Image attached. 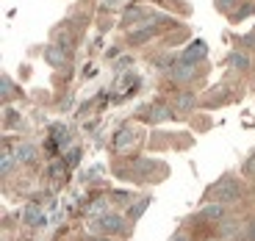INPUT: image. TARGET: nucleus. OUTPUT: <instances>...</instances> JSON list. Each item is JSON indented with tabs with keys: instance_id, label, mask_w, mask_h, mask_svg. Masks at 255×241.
I'll use <instances>...</instances> for the list:
<instances>
[{
	"instance_id": "f257e3e1",
	"label": "nucleus",
	"mask_w": 255,
	"mask_h": 241,
	"mask_svg": "<svg viewBox=\"0 0 255 241\" xmlns=\"http://www.w3.org/2000/svg\"><path fill=\"white\" fill-rule=\"evenodd\" d=\"M211 197H214V200H239V197H242V189H239V183L233 178H225L211 189Z\"/></svg>"
},
{
	"instance_id": "f03ea898",
	"label": "nucleus",
	"mask_w": 255,
	"mask_h": 241,
	"mask_svg": "<svg viewBox=\"0 0 255 241\" xmlns=\"http://www.w3.org/2000/svg\"><path fill=\"white\" fill-rule=\"evenodd\" d=\"M205 53H208V45H205L203 39H194V42L180 53V61H183V64H194V61H200V58H205Z\"/></svg>"
},
{
	"instance_id": "7ed1b4c3",
	"label": "nucleus",
	"mask_w": 255,
	"mask_h": 241,
	"mask_svg": "<svg viewBox=\"0 0 255 241\" xmlns=\"http://www.w3.org/2000/svg\"><path fill=\"white\" fill-rule=\"evenodd\" d=\"M136 139H139V133H136L133 127H122L120 133L114 136V150H117V152H125L128 147L136 144Z\"/></svg>"
},
{
	"instance_id": "20e7f679",
	"label": "nucleus",
	"mask_w": 255,
	"mask_h": 241,
	"mask_svg": "<svg viewBox=\"0 0 255 241\" xmlns=\"http://www.w3.org/2000/svg\"><path fill=\"white\" fill-rule=\"evenodd\" d=\"M95 225H97V230H106V233H122L125 230V225H122V219L117 214H103Z\"/></svg>"
},
{
	"instance_id": "39448f33",
	"label": "nucleus",
	"mask_w": 255,
	"mask_h": 241,
	"mask_svg": "<svg viewBox=\"0 0 255 241\" xmlns=\"http://www.w3.org/2000/svg\"><path fill=\"white\" fill-rule=\"evenodd\" d=\"M45 61L50 64V67H56V70H61L64 64H67V50H64L61 45H50L45 50Z\"/></svg>"
},
{
	"instance_id": "423d86ee",
	"label": "nucleus",
	"mask_w": 255,
	"mask_h": 241,
	"mask_svg": "<svg viewBox=\"0 0 255 241\" xmlns=\"http://www.w3.org/2000/svg\"><path fill=\"white\" fill-rule=\"evenodd\" d=\"M194 70H197V64H183V61H178V67H175V81H180V83H186V81H191L194 78Z\"/></svg>"
},
{
	"instance_id": "0eeeda50",
	"label": "nucleus",
	"mask_w": 255,
	"mask_h": 241,
	"mask_svg": "<svg viewBox=\"0 0 255 241\" xmlns=\"http://www.w3.org/2000/svg\"><path fill=\"white\" fill-rule=\"evenodd\" d=\"M155 31H158L155 25L139 28V31H133V33H130V42H133V45H141V42H147V39H153V36H155Z\"/></svg>"
},
{
	"instance_id": "6e6552de",
	"label": "nucleus",
	"mask_w": 255,
	"mask_h": 241,
	"mask_svg": "<svg viewBox=\"0 0 255 241\" xmlns=\"http://www.w3.org/2000/svg\"><path fill=\"white\" fill-rule=\"evenodd\" d=\"M47 175L61 180L64 175H67V161H50V164H47Z\"/></svg>"
},
{
	"instance_id": "1a4fd4ad",
	"label": "nucleus",
	"mask_w": 255,
	"mask_h": 241,
	"mask_svg": "<svg viewBox=\"0 0 255 241\" xmlns=\"http://www.w3.org/2000/svg\"><path fill=\"white\" fill-rule=\"evenodd\" d=\"M14 155H17V161H33L36 158V147L33 144H17V152H14Z\"/></svg>"
},
{
	"instance_id": "9d476101",
	"label": "nucleus",
	"mask_w": 255,
	"mask_h": 241,
	"mask_svg": "<svg viewBox=\"0 0 255 241\" xmlns=\"http://www.w3.org/2000/svg\"><path fill=\"white\" fill-rule=\"evenodd\" d=\"M228 64L233 67V70H247V67H250V58L244 56V53H230V56H228Z\"/></svg>"
},
{
	"instance_id": "9b49d317",
	"label": "nucleus",
	"mask_w": 255,
	"mask_h": 241,
	"mask_svg": "<svg viewBox=\"0 0 255 241\" xmlns=\"http://www.w3.org/2000/svg\"><path fill=\"white\" fill-rule=\"evenodd\" d=\"M222 216H225L222 205H208V208L200 211V219H211V222H214V219H222Z\"/></svg>"
},
{
	"instance_id": "f8f14e48",
	"label": "nucleus",
	"mask_w": 255,
	"mask_h": 241,
	"mask_svg": "<svg viewBox=\"0 0 255 241\" xmlns=\"http://www.w3.org/2000/svg\"><path fill=\"white\" fill-rule=\"evenodd\" d=\"M14 164H17V155H14L11 150H3V158H0V169H3V175H8V172L14 169Z\"/></svg>"
},
{
	"instance_id": "ddd939ff",
	"label": "nucleus",
	"mask_w": 255,
	"mask_h": 241,
	"mask_svg": "<svg viewBox=\"0 0 255 241\" xmlns=\"http://www.w3.org/2000/svg\"><path fill=\"white\" fill-rule=\"evenodd\" d=\"M25 222L28 225H42V211L36 205H25Z\"/></svg>"
},
{
	"instance_id": "4468645a",
	"label": "nucleus",
	"mask_w": 255,
	"mask_h": 241,
	"mask_svg": "<svg viewBox=\"0 0 255 241\" xmlns=\"http://www.w3.org/2000/svg\"><path fill=\"white\" fill-rule=\"evenodd\" d=\"M147 205H150V197H141L139 203H133V205H130V219H139V216L147 211Z\"/></svg>"
},
{
	"instance_id": "2eb2a0df",
	"label": "nucleus",
	"mask_w": 255,
	"mask_h": 241,
	"mask_svg": "<svg viewBox=\"0 0 255 241\" xmlns=\"http://www.w3.org/2000/svg\"><path fill=\"white\" fill-rule=\"evenodd\" d=\"M166 120H172V114H169L164 106H155L153 111H150V122H166Z\"/></svg>"
},
{
	"instance_id": "dca6fc26",
	"label": "nucleus",
	"mask_w": 255,
	"mask_h": 241,
	"mask_svg": "<svg viewBox=\"0 0 255 241\" xmlns=\"http://www.w3.org/2000/svg\"><path fill=\"white\" fill-rule=\"evenodd\" d=\"M250 14H255V3H244V6L239 8L236 14H233V22H242V19L250 17Z\"/></svg>"
},
{
	"instance_id": "f3484780",
	"label": "nucleus",
	"mask_w": 255,
	"mask_h": 241,
	"mask_svg": "<svg viewBox=\"0 0 255 241\" xmlns=\"http://www.w3.org/2000/svg\"><path fill=\"white\" fill-rule=\"evenodd\" d=\"M67 139H70V136H67V127H64V125L53 127V141H56V144H64Z\"/></svg>"
},
{
	"instance_id": "a211bd4d",
	"label": "nucleus",
	"mask_w": 255,
	"mask_h": 241,
	"mask_svg": "<svg viewBox=\"0 0 255 241\" xmlns=\"http://www.w3.org/2000/svg\"><path fill=\"white\" fill-rule=\"evenodd\" d=\"M141 17H144L141 8H130V11H125V22H128V25H130V22H141Z\"/></svg>"
},
{
	"instance_id": "6ab92c4d",
	"label": "nucleus",
	"mask_w": 255,
	"mask_h": 241,
	"mask_svg": "<svg viewBox=\"0 0 255 241\" xmlns=\"http://www.w3.org/2000/svg\"><path fill=\"white\" fill-rule=\"evenodd\" d=\"M0 92H3V97H14V83L8 81V78H3V81H0Z\"/></svg>"
},
{
	"instance_id": "aec40b11",
	"label": "nucleus",
	"mask_w": 255,
	"mask_h": 241,
	"mask_svg": "<svg viewBox=\"0 0 255 241\" xmlns=\"http://www.w3.org/2000/svg\"><path fill=\"white\" fill-rule=\"evenodd\" d=\"M64 161H67V166H75L78 161H81V150H78V147H72V150L67 152V158H64Z\"/></svg>"
},
{
	"instance_id": "412c9836",
	"label": "nucleus",
	"mask_w": 255,
	"mask_h": 241,
	"mask_svg": "<svg viewBox=\"0 0 255 241\" xmlns=\"http://www.w3.org/2000/svg\"><path fill=\"white\" fill-rule=\"evenodd\" d=\"M191 106H194V97L191 95H180L178 97V108H191Z\"/></svg>"
},
{
	"instance_id": "4be33fe9",
	"label": "nucleus",
	"mask_w": 255,
	"mask_h": 241,
	"mask_svg": "<svg viewBox=\"0 0 255 241\" xmlns=\"http://www.w3.org/2000/svg\"><path fill=\"white\" fill-rule=\"evenodd\" d=\"M236 3H239V0H217V8H219V11H230Z\"/></svg>"
},
{
	"instance_id": "5701e85b",
	"label": "nucleus",
	"mask_w": 255,
	"mask_h": 241,
	"mask_svg": "<svg viewBox=\"0 0 255 241\" xmlns=\"http://www.w3.org/2000/svg\"><path fill=\"white\" fill-rule=\"evenodd\" d=\"M244 172H247V175H253V178H255V155H250V158L244 161Z\"/></svg>"
},
{
	"instance_id": "b1692460",
	"label": "nucleus",
	"mask_w": 255,
	"mask_h": 241,
	"mask_svg": "<svg viewBox=\"0 0 255 241\" xmlns=\"http://www.w3.org/2000/svg\"><path fill=\"white\" fill-rule=\"evenodd\" d=\"M128 67H130V58H128V56L117 61V70H120V72H122V70H128Z\"/></svg>"
},
{
	"instance_id": "393cba45",
	"label": "nucleus",
	"mask_w": 255,
	"mask_h": 241,
	"mask_svg": "<svg viewBox=\"0 0 255 241\" xmlns=\"http://www.w3.org/2000/svg\"><path fill=\"white\" fill-rule=\"evenodd\" d=\"M86 178H100V166H92V169H89V175H86Z\"/></svg>"
},
{
	"instance_id": "a878e982",
	"label": "nucleus",
	"mask_w": 255,
	"mask_h": 241,
	"mask_svg": "<svg viewBox=\"0 0 255 241\" xmlns=\"http://www.w3.org/2000/svg\"><path fill=\"white\" fill-rule=\"evenodd\" d=\"M169 241H189V239H186L183 233H175V236H172V239H169Z\"/></svg>"
},
{
	"instance_id": "bb28decb",
	"label": "nucleus",
	"mask_w": 255,
	"mask_h": 241,
	"mask_svg": "<svg viewBox=\"0 0 255 241\" xmlns=\"http://www.w3.org/2000/svg\"><path fill=\"white\" fill-rule=\"evenodd\" d=\"M247 233H250V241H255V222L250 225V230H247Z\"/></svg>"
},
{
	"instance_id": "cd10ccee",
	"label": "nucleus",
	"mask_w": 255,
	"mask_h": 241,
	"mask_svg": "<svg viewBox=\"0 0 255 241\" xmlns=\"http://www.w3.org/2000/svg\"><path fill=\"white\" fill-rule=\"evenodd\" d=\"M89 241H109V239H89Z\"/></svg>"
}]
</instances>
